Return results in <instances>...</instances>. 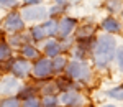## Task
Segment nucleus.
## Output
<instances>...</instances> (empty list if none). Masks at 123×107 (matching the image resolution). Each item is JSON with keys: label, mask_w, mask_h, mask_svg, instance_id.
I'll list each match as a JSON object with an SVG mask.
<instances>
[{"label": "nucleus", "mask_w": 123, "mask_h": 107, "mask_svg": "<svg viewBox=\"0 0 123 107\" xmlns=\"http://www.w3.org/2000/svg\"><path fill=\"white\" fill-rule=\"evenodd\" d=\"M59 102L64 107H84L85 97L79 91H64L59 96Z\"/></svg>", "instance_id": "obj_9"}, {"label": "nucleus", "mask_w": 123, "mask_h": 107, "mask_svg": "<svg viewBox=\"0 0 123 107\" xmlns=\"http://www.w3.org/2000/svg\"><path fill=\"white\" fill-rule=\"evenodd\" d=\"M64 73H66L67 78H71L72 81H79V82H89L92 78V69L89 66V63L79 61V59L69 61Z\"/></svg>", "instance_id": "obj_2"}, {"label": "nucleus", "mask_w": 123, "mask_h": 107, "mask_svg": "<svg viewBox=\"0 0 123 107\" xmlns=\"http://www.w3.org/2000/svg\"><path fill=\"white\" fill-rule=\"evenodd\" d=\"M67 63H69V59H67V56H64V54H59L56 58H53L51 59L53 74H62L67 68Z\"/></svg>", "instance_id": "obj_14"}, {"label": "nucleus", "mask_w": 123, "mask_h": 107, "mask_svg": "<svg viewBox=\"0 0 123 107\" xmlns=\"http://www.w3.org/2000/svg\"><path fill=\"white\" fill-rule=\"evenodd\" d=\"M44 0H23V7H31V5H43Z\"/></svg>", "instance_id": "obj_29"}, {"label": "nucleus", "mask_w": 123, "mask_h": 107, "mask_svg": "<svg viewBox=\"0 0 123 107\" xmlns=\"http://www.w3.org/2000/svg\"><path fill=\"white\" fill-rule=\"evenodd\" d=\"M36 94H39V89H36L35 86H21L20 91H18V94H17V97L23 102V100H26V99L36 97Z\"/></svg>", "instance_id": "obj_19"}, {"label": "nucleus", "mask_w": 123, "mask_h": 107, "mask_svg": "<svg viewBox=\"0 0 123 107\" xmlns=\"http://www.w3.org/2000/svg\"><path fill=\"white\" fill-rule=\"evenodd\" d=\"M122 5H123V0H105L104 7L110 13H118L122 10Z\"/></svg>", "instance_id": "obj_22"}, {"label": "nucleus", "mask_w": 123, "mask_h": 107, "mask_svg": "<svg viewBox=\"0 0 123 107\" xmlns=\"http://www.w3.org/2000/svg\"><path fill=\"white\" fill-rule=\"evenodd\" d=\"M54 3H57V5H62V3H67V0H54Z\"/></svg>", "instance_id": "obj_30"}, {"label": "nucleus", "mask_w": 123, "mask_h": 107, "mask_svg": "<svg viewBox=\"0 0 123 107\" xmlns=\"http://www.w3.org/2000/svg\"><path fill=\"white\" fill-rule=\"evenodd\" d=\"M0 107H21V100H20L17 96L2 97L0 99Z\"/></svg>", "instance_id": "obj_23"}, {"label": "nucleus", "mask_w": 123, "mask_h": 107, "mask_svg": "<svg viewBox=\"0 0 123 107\" xmlns=\"http://www.w3.org/2000/svg\"><path fill=\"white\" fill-rule=\"evenodd\" d=\"M0 23H2V20H0Z\"/></svg>", "instance_id": "obj_32"}, {"label": "nucleus", "mask_w": 123, "mask_h": 107, "mask_svg": "<svg viewBox=\"0 0 123 107\" xmlns=\"http://www.w3.org/2000/svg\"><path fill=\"white\" fill-rule=\"evenodd\" d=\"M77 27H79V20H77V18L69 17V15L61 17V18H59V31H57L59 40L71 38V35H72V33H76Z\"/></svg>", "instance_id": "obj_8"}, {"label": "nucleus", "mask_w": 123, "mask_h": 107, "mask_svg": "<svg viewBox=\"0 0 123 107\" xmlns=\"http://www.w3.org/2000/svg\"><path fill=\"white\" fill-rule=\"evenodd\" d=\"M41 25L44 28V33H46L48 38H56L57 36V31H59V18H46Z\"/></svg>", "instance_id": "obj_13"}, {"label": "nucleus", "mask_w": 123, "mask_h": 107, "mask_svg": "<svg viewBox=\"0 0 123 107\" xmlns=\"http://www.w3.org/2000/svg\"><path fill=\"white\" fill-rule=\"evenodd\" d=\"M7 41H8V45L12 48H21L23 45L31 43V38H30V35H26L25 31H21V33H13V35H10Z\"/></svg>", "instance_id": "obj_12"}, {"label": "nucleus", "mask_w": 123, "mask_h": 107, "mask_svg": "<svg viewBox=\"0 0 123 107\" xmlns=\"http://www.w3.org/2000/svg\"><path fill=\"white\" fill-rule=\"evenodd\" d=\"M59 92V87H57L56 81H43V84L39 86V94L41 96H56Z\"/></svg>", "instance_id": "obj_18"}, {"label": "nucleus", "mask_w": 123, "mask_h": 107, "mask_svg": "<svg viewBox=\"0 0 123 107\" xmlns=\"http://www.w3.org/2000/svg\"><path fill=\"white\" fill-rule=\"evenodd\" d=\"M107 96L112 99H117V100H123V86H118V87L107 91Z\"/></svg>", "instance_id": "obj_25"}, {"label": "nucleus", "mask_w": 123, "mask_h": 107, "mask_svg": "<svg viewBox=\"0 0 123 107\" xmlns=\"http://www.w3.org/2000/svg\"><path fill=\"white\" fill-rule=\"evenodd\" d=\"M2 28L3 31H7L8 35H13V33H21L26 28V23L21 17V13L17 12V10H12L5 15V18L2 21Z\"/></svg>", "instance_id": "obj_3"}, {"label": "nucleus", "mask_w": 123, "mask_h": 107, "mask_svg": "<svg viewBox=\"0 0 123 107\" xmlns=\"http://www.w3.org/2000/svg\"><path fill=\"white\" fill-rule=\"evenodd\" d=\"M95 36V27L92 23H84V25H79L76 30V40L80 38H90Z\"/></svg>", "instance_id": "obj_16"}, {"label": "nucleus", "mask_w": 123, "mask_h": 107, "mask_svg": "<svg viewBox=\"0 0 123 107\" xmlns=\"http://www.w3.org/2000/svg\"><path fill=\"white\" fill-rule=\"evenodd\" d=\"M10 58H12V46L8 45V41L0 40V64H3Z\"/></svg>", "instance_id": "obj_20"}, {"label": "nucleus", "mask_w": 123, "mask_h": 107, "mask_svg": "<svg viewBox=\"0 0 123 107\" xmlns=\"http://www.w3.org/2000/svg\"><path fill=\"white\" fill-rule=\"evenodd\" d=\"M117 40L113 35L104 33L100 36H97L94 51H92V58H94V64L97 69H105L112 61L115 59V53H117Z\"/></svg>", "instance_id": "obj_1"}, {"label": "nucleus", "mask_w": 123, "mask_h": 107, "mask_svg": "<svg viewBox=\"0 0 123 107\" xmlns=\"http://www.w3.org/2000/svg\"><path fill=\"white\" fill-rule=\"evenodd\" d=\"M20 87H21V82L18 78L15 76H5V78L0 79V97H12V96H17L18 94Z\"/></svg>", "instance_id": "obj_7"}, {"label": "nucleus", "mask_w": 123, "mask_h": 107, "mask_svg": "<svg viewBox=\"0 0 123 107\" xmlns=\"http://www.w3.org/2000/svg\"><path fill=\"white\" fill-rule=\"evenodd\" d=\"M31 74L33 78L39 79V81H44L49 79L53 74V66H51V59L43 56V58L35 59V63L31 64Z\"/></svg>", "instance_id": "obj_6"}, {"label": "nucleus", "mask_w": 123, "mask_h": 107, "mask_svg": "<svg viewBox=\"0 0 123 107\" xmlns=\"http://www.w3.org/2000/svg\"><path fill=\"white\" fill-rule=\"evenodd\" d=\"M66 10H67V3H62V5H57L54 3L51 8H48V15H49V18H57L59 15H66Z\"/></svg>", "instance_id": "obj_21"}, {"label": "nucleus", "mask_w": 123, "mask_h": 107, "mask_svg": "<svg viewBox=\"0 0 123 107\" xmlns=\"http://www.w3.org/2000/svg\"><path fill=\"white\" fill-rule=\"evenodd\" d=\"M18 7V0H0V8L2 10H15Z\"/></svg>", "instance_id": "obj_26"}, {"label": "nucleus", "mask_w": 123, "mask_h": 107, "mask_svg": "<svg viewBox=\"0 0 123 107\" xmlns=\"http://www.w3.org/2000/svg\"><path fill=\"white\" fill-rule=\"evenodd\" d=\"M41 106L43 107H59L61 102H59V97L57 96H43Z\"/></svg>", "instance_id": "obj_24"}, {"label": "nucleus", "mask_w": 123, "mask_h": 107, "mask_svg": "<svg viewBox=\"0 0 123 107\" xmlns=\"http://www.w3.org/2000/svg\"><path fill=\"white\" fill-rule=\"evenodd\" d=\"M100 28L104 33H108V35H117V33H120L123 30L122 23H120V20L115 18V17H105L102 20V23H100Z\"/></svg>", "instance_id": "obj_11"}, {"label": "nucleus", "mask_w": 123, "mask_h": 107, "mask_svg": "<svg viewBox=\"0 0 123 107\" xmlns=\"http://www.w3.org/2000/svg\"><path fill=\"white\" fill-rule=\"evenodd\" d=\"M7 63V69L10 71V74L12 76H15V78L18 79H26L31 74V63H30L28 59L25 58H12L8 61H5Z\"/></svg>", "instance_id": "obj_4"}, {"label": "nucleus", "mask_w": 123, "mask_h": 107, "mask_svg": "<svg viewBox=\"0 0 123 107\" xmlns=\"http://www.w3.org/2000/svg\"><path fill=\"white\" fill-rule=\"evenodd\" d=\"M21 107H43L41 106V100L38 97H33V99H26L21 102Z\"/></svg>", "instance_id": "obj_27"}, {"label": "nucleus", "mask_w": 123, "mask_h": 107, "mask_svg": "<svg viewBox=\"0 0 123 107\" xmlns=\"http://www.w3.org/2000/svg\"><path fill=\"white\" fill-rule=\"evenodd\" d=\"M20 51H21V58L25 59H38L39 58V49L33 45V43H26V45H23L21 48H20Z\"/></svg>", "instance_id": "obj_17"}, {"label": "nucleus", "mask_w": 123, "mask_h": 107, "mask_svg": "<svg viewBox=\"0 0 123 107\" xmlns=\"http://www.w3.org/2000/svg\"><path fill=\"white\" fill-rule=\"evenodd\" d=\"M43 54L46 56V58L53 59L59 56V54H62V49H61V41L57 38H48L44 41V45H43Z\"/></svg>", "instance_id": "obj_10"}, {"label": "nucleus", "mask_w": 123, "mask_h": 107, "mask_svg": "<svg viewBox=\"0 0 123 107\" xmlns=\"http://www.w3.org/2000/svg\"><path fill=\"white\" fill-rule=\"evenodd\" d=\"M122 15H123V12H122Z\"/></svg>", "instance_id": "obj_33"}, {"label": "nucleus", "mask_w": 123, "mask_h": 107, "mask_svg": "<svg viewBox=\"0 0 123 107\" xmlns=\"http://www.w3.org/2000/svg\"><path fill=\"white\" fill-rule=\"evenodd\" d=\"M21 17L25 20V23H38V21H44L49 18L48 15V8L44 5H31V7H21L20 10Z\"/></svg>", "instance_id": "obj_5"}, {"label": "nucleus", "mask_w": 123, "mask_h": 107, "mask_svg": "<svg viewBox=\"0 0 123 107\" xmlns=\"http://www.w3.org/2000/svg\"><path fill=\"white\" fill-rule=\"evenodd\" d=\"M115 59H117V64H118V69L123 73V46L117 48V53H115Z\"/></svg>", "instance_id": "obj_28"}, {"label": "nucleus", "mask_w": 123, "mask_h": 107, "mask_svg": "<svg viewBox=\"0 0 123 107\" xmlns=\"http://www.w3.org/2000/svg\"><path fill=\"white\" fill-rule=\"evenodd\" d=\"M28 35H30V38H31V41H35V43H41V41H46L48 40L46 33H44V28H43L41 23L39 25H33L28 30Z\"/></svg>", "instance_id": "obj_15"}, {"label": "nucleus", "mask_w": 123, "mask_h": 107, "mask_svg": "<svg viewBox=\"0 0 123 107\" xmlns=\"http://www.w3.org/2000/svg\"><path fill=\"white\" fill-rule=\"evenodd\" d=\"M102 107H117V106H113V104H105V106H102Z\"/></svg>", "instance_id": "obj_31"}]
</instances>
